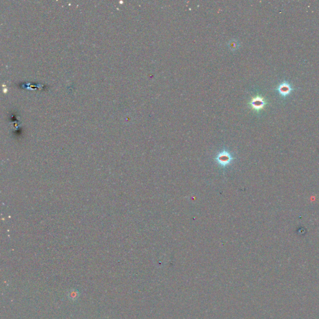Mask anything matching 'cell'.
Wrapping results in <instances>:
<instances>
[{"label": "cell", "mask_w": 319, "mask_h": 319, "mask_svg": "<svg viewBox=\"0 0 319 319\" xmlns=\"http://www.w3.org/2000/svg\"><path fill=\"white\" fill-rule=\"evenodd\" d=\"M218 160L219 163H221L223 165H226L230 163V161L231 160V158L230 154L226 152H223L219 155V157H218Z\"/></svg>", "instance_id": "obj_3"}, {"label": "cell", "mask_w": 319, "mask_h": 319, "mask_svg": "<svg viewBox=\"0 0 319 319\" xmlns=\"http://www.w3.org/2000/svg\"><path fill=\"white\" fill-rule=\"evenodd\" d=\"M266 102L264 100V99L260 96H257L255 98H254L251 102V105L252 107V108L255 110L259 111L264 108Z\"/></svg>", "instance_id": "obj_2"}, {"label": "cell", "mask_w": 319, "mask_h": 319, "mask_svg": "<svg viewBox=\"0 0 319 319\" xmlns=\"http://www.w3.org/2000/svg\"><path fill=\"white\" fill-rule=\"evenodd\" d=\"M276 90L281 97L284 99L293 92L294 88L289 82L284 80L277 86Z\"/></svg>", "instance_id": "obj_1"}, {"label": "cell", "mask_w": 319, "mask_h": 319, "mask_svg": "<svg viewBox=\"0 0 319 319\" xmlns=\"http://www.w3.org/2000/svg\"><path fill=\"white\" fill-rule=\"evenodd\" d=\"M77 295H78V294H76L75 293H74V292H72L71 293V298H74V299L75 298V297H76Z\"/></svg>", "instance_id": "obj_4"}]
</instances>
